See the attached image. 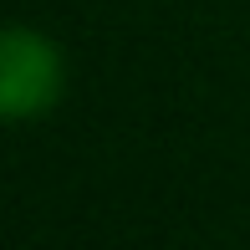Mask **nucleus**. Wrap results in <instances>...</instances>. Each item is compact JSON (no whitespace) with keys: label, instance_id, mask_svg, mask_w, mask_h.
<instances>
[{"label":"nucleus","instance_id":"obj_1","mask_svg":"<svg viewBox=\"0 0 250 250\" xmlns=\"http://www.w3.org/2000/svg\"><path fill=\"white\" fill-rule=\"evenodd\" d=\"M62 97V56L41 31L10 26L0 36V112L10 123L36 118Z\"/></svg>","mask_w":250,"mask_h":250}]
</instances>
